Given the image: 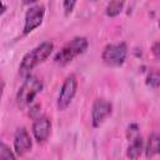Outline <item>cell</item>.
Masks as SVG:
<instances>
[{
    "label": "cell",
    "instance_id": "cell-17",
    "mask_svg": "<svg viewBox=\"0 0 160 160\" xmlns=\"http://www.w3.org/2000/svg\"><path fill=\"white\" fill-rule=\"evenodd\" d=\"M151 51L156 58H160V42H155L151 48Z\"/></svg>",
    "mask_w": 160,
    "mask_h": 160
},
{
    "label": "cell",
    "instance_id": "cell-13",
    "mask_svg": "<svg viewBox=\"0 0 160 160\" xmlns=\"http://www.w3.org/2000/svg\"><path fill=\"white\" fill-rule=\"evenodd\" d=\"M146 85L150 88H159L160 86V69H152L146 76Z\"/></svg>",
    "mask_w": 160,
    "mask_h": 160
},
{
    "label": "cell",
    "instance_id": "cell-10",
    "mask_svg": "<svg viewBox=\"0 0 160 160\" xmlns=\"http://www.w3.org/2000/svg\"><path fill=\"white\" fill-rule=\"evenodd\" d=\"M160 152V135L156 132H152L149 135L146 146H145V154L146 158H152Z\"/></svg>",
    "mask_w": 160,
    "mask_h": 160
},
{
    "label": "cell",
    "instance_id": "cell-2",
    "mask_svg": "<svg viewBox=\"0 0 160 160\" xmlns=\"http://www.w3.org/2000/svg\"><path fill=\"white\" fill-rule=\"evenodd\" d=\"M41 89H42V81L36 76L29 75L16 94L18 105L20 108H25L29 104H31L35 96L41 91Z\"/></svg>",
    "mask_w": 160,
    "mask_h": 160
},
{
    "label": "cell",
    "instance_id": "cell-18",
    "mask_svg": "<svg viewBox=\"0 0 160 160\" xmlns=\"http://www.w3.org/2000/svg\"><path fill=\"white\" fill-rule=\"evenodd\" d=\"M159 26H160V21H159Z\"/></svg>",
    "mask_w": 160,
    "mask_h": 160
},
{
    "label": "cell",
    "instance_id": "cell-1",
    "mask_svg": "<svg viewBox=\"0 0 160 160\" xmlns=\"http://www.w3.org/2000/svg\"><path fill=\"white\" fill-rule=\"evenodd\" d=\"M54 49V44L50 41H44L40 45H38L36 48H34L31 51L26 52L20 62L19 66V72L22 76H29L30 71L40 62H42L44 60H46L50 54L52 52Z\"/></svg>",
    "mask_w": 160,
    "mask_h": 160
},
{
    "label": "cell",
    "instance_id": "cell-9",
    "mask_svg": "<svg viewBox=\"0 0 160 160\" xmlns=\"http://www.w3.org/2000/svg\"><path fill=\"white\" fill-rule=\"evenodd\" d=\"M50 129H51V124L48 118H45V116L38 118L32 124V135H34L35 140L38 142L46 141L50 135Z\"/></svg>",
    "mask_w": 160,
    "mask_h": 160
},
{
    "label": "cell",
    "instance_id": "cell-16",
    "mask_svg": "<svg viewBox=\"0 0 160 160\" xmlns=\"http://www.w3.org/2000/svg\"><path fill=\"white\" fill-rule=\"evenodd\" d=\"M75 5H76V1L75 0H65L62 2V8H64V11H65V15L66 16L74 10V6Z\"/></svg>",
    "mask_w": 160,
    "mask_h": 160
},
{
    "label": "cell",
    "instance_id": "cell-14",
    "mask_svg": "<svg viewBox=\"0 0 160 160\" xmlns=\"http://www.w3.org/2000/svg\"><path fill=\"white\" fill-rule=\"evenodd\" d=\"M0 160H16L12 151L5 142L0 144Z\"/></svg>",
    "mask_w": 160,
    "mask_h": 160
},
{
    "label": "cell",
    "instance_id": "cell-4",
    "mask_svg": "<svg viewBox=\"0 0 160 160\" xmlns=\"http://www.w3.org/2000/svg\"><path fill=\"white\" fill-rule=\"evenodd\" d=\"M126 54H128V49L124 42L109 44L104 48L101 58H102L104 62L110 66H120L124 64V61L126 59Z\"/></svg>",
    "mask_w": 160,
    "mask_h": 160
},
{
    "label": "cell",
    "instance_id": "cell-8",
    "mask_svg": "<svg viewBox=\"0 0 160 160\" xmlns=\"http://www.w3.org/2000/svg\"><path fill=\"white\" fill-rule=\"evenodd\" d=\"M32 146L31 138L25 128H19L14 135V149L18 155H24Z\"/></svg>",
    "mask_w": 160,
    "mask_h": 160
},
{
    "label": "cell",
    "instance_id": "cell-7",
    "mask_svg": "<svg viewBox=\"0 0 160 160\" xmlns=\"http://www.w3.org/2000/svg\"><path fill=\"white\" fill-rule=\"evenodd\" d=\"M112 105L105 99H96L91 108V121L92 126L98 128L102 124V121L111 114Z\"/></svg>",
    "mask_w": 160,
    "mask_h": 160
},
{
    "label": "cell",
    "instance_id": "cell-15",
    "mask_svg": "<svg viewBox=\"0 0 160 160\" xmlns=\"http://www.w3.org/2000/svg\"><path fill=\"white\" fill-rule=\"evenodd\" d=\"M126 136L129 140H134L136 139L138 136H140V132H139V126L136 124H131L129 125L128 130H126Z\"/></svg>",
    "mask_w": 160,
    "mask_h": 160
},
{
    "label": "cell",
    "instance_id": "cell-5",
    "mask_svg": "<svg viewBox=\"0 0 160 160\" xmlns=\"http://www.w3.org/2000/svg\"><path fill=\"white\" fill-rule=\"evenodd\" d=\"M76 89H78L76 76L74 74L68 75L66 79L64 80L62 86L59 92V98H58V102H56L59 110H65L70 105L71 100L74 99V96L76 94Z\"/></svg>",
    "mask_w": 160,
    "mask_h": 160
},
{
    "label": "cell",
    "instance_id": "cell-3",
    "mask_svg": "<svg viewBox=\"0 0 160 160\" xmlns=\"http://www.w3.org/2000/svg\"><path fill=\"white\" fill-rule=\"evenodd\" d=\"M89 42L86 38L82 36H76L70 42H68L56 55H55V61L60 65H65L70 61H72L78 55L85 52L88 49Z\"/></svg>",
    "mask_w": 160,
    "mask_h": 160
},
{
    "label": "cell",
    "instance_id": "cell-12",
    "mask_svg": "<svg viewBox=\"0 0 160 160\" xmlns=\"http://www.w3.org/2000/svg\"><path fill=\"white\" fill-rule=\"evenodd\" d=\"M122 8H124V1H119V0H116V1H110V2L106 5V8H105V14H106L108 16H110V18L118 16V15L121 12Z\"/></svg>",
    "mask_w": 160,
    "mask_h": 160
},
{
    "label": "cell",
    "instance_id": "cell-11",
    "mask_svg": "<svg viewBox=\"0 0 160 160\" xmlns=\"http://www.w3.org/2000/svg\"><path fill=\"white\" fill-rule=\"evenodd\" d=\"M142 149H144V141H142V138L141 135L138 136L136 139L131 140L129 148H128V151H126V155L130 160H138L142 152Z\"/></svg>",
    "mask_w": 160,
    "mask_h": 160
},
{
    "label": "cell",
    "instance_id": "cell-6",
    "mask_svg": "<svg viewBox=\"0 0 160 160\" xmlns=\"http://www.w3.org/2000/svg\"><path fill=\"white\" fill-rule=\"evenodd\" d=\"M44 15H45V8L42 5L30 6L25 14L24 35L30 34L32 30H35L38 26H40L44 20Z\"/></svg>",
    "mask_w": 160,
    "mask_h": 160
}]
</instances>
